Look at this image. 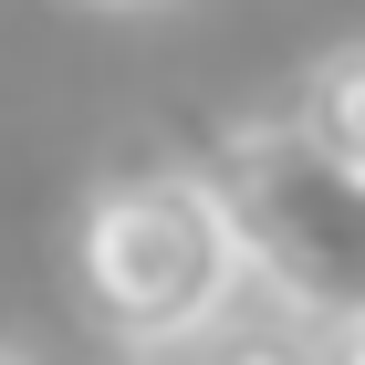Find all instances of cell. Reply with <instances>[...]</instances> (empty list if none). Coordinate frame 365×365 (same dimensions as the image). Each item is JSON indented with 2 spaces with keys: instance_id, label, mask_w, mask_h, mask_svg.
<instances>
[{
  "instance_id": "cell-5",
  "label": "cell",
  "mask_w": 365,
  "mask_h": 365,
  "mask_svg": "<svg viewBox=\"0 0 365 365\" xmlns=\"http://www.w3.org/2000/svg\"><path fill=\"white\" fill-rule=\"evenodd\" d=\"M334 365H365V334H344V355H334Z\"/></svg>"
},
{
  "instance_id": "cell-3",
  "label": "cell",
  "mask_w": 365,
  "mask_h": 365,
  "mask_svg": "<svg viewBox=\"0 0 365 365\" xmlns=\"http://www.w3.org/2000/svg\"><path fill=\"white\" fill-rule=\"evenodd\" d=\"M292 125H303L324 157H344V168L365 178V42H344V53L313 63V84H303V105H292Z\"/></svg>"
},
{
  "instance_id": "cell-2",
  "label": "cell",
  "mask_w": 365,
  "mask_h": 365,
  "mask_svg": "<svg viewBox=\"0 0 365 365\" xmlns=\"http://www.w3.org/2000/svg\"><path fill=\"white\" fill-rule=\"evenodd\" d=\"M198 178L240 240V272L292 324L365 334V178L344 157H324L292 115H251L209 146Z\"/></svg>"
},
{
  "instance_id": "cell-6",
  "label": "cell",
  "mask_w": 365,
  "mask_h": 365,
  "mask_svg": "<svg viewBox=\"0 0 365 365\" xmlns=\"http://www.w3.org/2000/svg\"><path fill=\"white\" fill-rule=\"evenodd\" d=\"M0 365H21V355H11V344H0Z\"/></svg>"
},
{
  "instance_id": "cell-1",
  "label": "cell",
  "mask_w": 365,
  "mask_h": 365,
  "mask_svg": "<svg viewBox=\"0 0 365 365\" xmlns=\"http://www.w3.org/2000/svg\"><path fill=\"white\" fill-rule=\"evenodd\" d=\"M73 282L125 355H178L220 334L251 272L198 168H115L73 220Z\"/></svg>"
},
{
  "instance_id": "cell-4",
  "label": "cell",
  "mask_w": 365,
  "mask_h": 365,
  "mask_svg": "<svg viewBox=\"0 0 365 365\" xmlns=\"http://www.w3.org/2000/svg\"><path fill=\"white\" fill-rule=\"evenodd\" d=\"M209 365H324V355H303L282 334H209Z\"/></svg>"
},
{
  "instance_id": "cell-7",
  "label": "cell",
  "mask_w": 365,
  "mask_h": 365,
  "mask_svg": "<svg viewBox=\"0 0 365 365\" xmlns=\"http://www.w3.org/2000/svg\"><path fill=\"white\" fill-rule=\"evenodd\" d=\"M115 11H125V0H115Z\"/></svg>"
}]
</instances>
